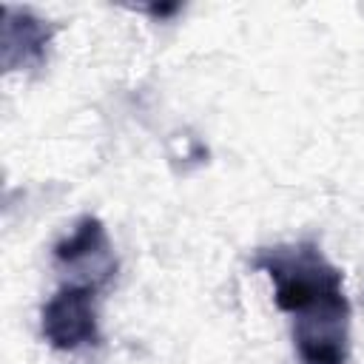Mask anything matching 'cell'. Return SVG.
Wrapping results in <instances>:
<instances>
[{
	"label": "cell",
	"mask_w": 364,
	"mask_h": 364,
	"mask_svg": "<svg viewBox=\"0 0 364 364\" xmlns=\"http://www.w3.org/2000/svg\"><path fill=\"white\" fill-rule=\"evenodd\" d=\"M253 267L273 284V301L293 316V347L301 364H344L353 307L344 273L313 242L259 247Z\"/></svg>",
	"instance_id": "obj_1"
},
{
	"label": "cell",
	"mask_w": 364,
	"mask_h": 364,
	"mask_svg": "<svg viewBox=\"0 0 364 364\" xmlns=\"http://www.w3.org/2000/svg\"><path fill=\"white\" fill-rule=\"evenodd\" d=\"M40 336L51 350L74 353L80 347L100 344L97 287L65 282L40 307Z\"/></svg>",
	"instance_id": "obj_2"
},
{
	"label": "cell",
	"mask_w": 364,
	"mask_h": 364,
	"mask_svg": "<svg viewBox=\"0 0 364 364\" xmlns=\"http://www.w3.org/2000/svg\"><path fill=\"white\" fill-rule=\"evenodd\" d=\"M54 262L63 270H74V276H80L74 284H88L97 290L117 273V259L105 225L91 213L80 216L71 230L54 245Z\"/></svg>",
	"instance_id": "obj_3"
},
{
	"label": "cell",
	"mask_w": 364,
	"mask_h": 364,
	"mask_svg": "<svg viewBox=\"0 0 364 364\" xmlns=\"http://www.w3.org/2000/svg\"><path fill=\"white\" fill-rule=\"evenodd\" d=\"M54 26L37 17L28 9H3V34H0V60L6 71L40 68L48 57Z\"/></svg>",
	"instance_id": "obj_4"
},
{
	"label": "cell",
	"mask_w": 364,
	"mask_h": 364,
	"mask_svg": "<svg viewBox=\"0 0 364 364\" xmlns=\"http://www.w3.org/2000/svg\"><path fill=\"white\" fill-rule=\"evenodd\" d=\"M148 11H151V14H156V17H168V14L179 11V6H151Z\"/></svg>",
	"instance_id": "obj_5"
}]
</instances>
